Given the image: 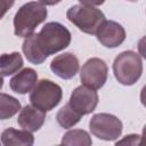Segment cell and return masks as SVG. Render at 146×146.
I'll use <instances>...</instances> for the list:
<instances>
[{
    "label": "cell",
    "instance_id": "6da1fadb",
    "mask_svg": "<svg viewBox=\"0 0 146 146\" xmlns=\"http://www.w3.org/2000/svg\"><path fill=\"white\" fill-rule=\"evenodd\" d=\"M71 32L58 22L47 23L39 33L27 35L23 42L22 49L29 62L39 65L46 58L60 50H64L71 43Z\"/></svg>",
    "mask_w": 146,
    "mask_h": 146
},
{
    "label": "cell",
    "instance_id": "7a4b0ae2",
    "mask_svg": "<svg viewBox=\"0 0 146 146\" xmlns=\"http://www.w3.org/2000/svg\"><path fill=\"white\" fill-rule=\"evenodd\" d=\"M48 15L43 3L31 1L23 5L14 17V33L17 36L26 38L32 34L38 25L46 21Z\"/></svg>",
    "mask_w": 146,
    "mask_h": 146
},
{
    "label": "cell",
    "instance_id": "3957f363",
    "mask_svg": "<svg viewBox=\"0 0 146 146\" xmlns=\"http://www.w3.org/2000/svg\"><path fill=\"white\" fill-rule=\"evenodd\" d=\"M113 73L115 79L121 84H135L140 79L143 73V62L140 56L131 50L121 52L114 59Z\"/></svg>",
    "mask_w": 146,
    "mask_h": 146
},
{
    "label": "cell",
    "instance_id": "277c9868",
    "mask_svg": "<svg viewBox=\"0 0 146 146\" xmlns=\"http://www.w3.org/2000/svg\"><path fill=\"white\" fill-rule=\"evenodd\" d=\"M66 18L80 31L87 34H96L98 27L105 21V15L97 8L83 5H74L67 10Z\"/></svg>",
    "mask_w": 146,
    "mask_h": 146
},
{
    "label": "cell",
    "instance_id": "5b68a950",
    "mask_svg": "<svg viewBox=\"0 0 146 146\" xmlns=\"http://www.w3.org/2000/svg\"><path fill=\"white\" fill-rule=\"evenodd\" d=\"M62 88L51 80L42 79L38 81L30 94V102L33 106L48 112L55 108L62 100Z\"/></svg>",
    "mask_w": 146,
    "mask_h": 146
},
{
    "label": "cell",
    "instance_id": "8992f818",
    "mask_svg": "<svg viewBox=\"0 0 146 146\" xmlns=\"http://www.w3.org/2000/svg\"><path fill=\"white\" fill-rule=\"evenodd\" d=\"M91 133L98 139L111 141L117 139L122 133V122L113 114H95L89 122Z\"/></svg>",
    "mask_w": 146,
    "mask_h": 146
},
{
    "label": "cell",
    "instance_id": "52a82bcc",
    "mask_svg": "<svg viewBox=\"0 0 146 146\" xmlns=\"http://www.w3.org/2000/svg\"><path fill=\"white\" fill-rule=\"evenodd\" d=\"M108 68L106 63L97 57L88 59L80 72V79L83 86L94 90L100 89L107 80Z\"/></svg>",
    "mask_w": 146,
    "mask_h": 146
},
{
    "label": "cell",
    "instance_id": "ba28073f",
    "mask_svg": "<svg viewBox=\"0 0 146 146\" xmlns=\"http://www.w3.org/2000/svg\"><path fill=\"white\" fill-rule=\"evenodd\" d=\"M98 104V94L86 86H80L71 94L68 105L81 116L95 111Z\"/></svg>",
    "mask_w": 146,
    "mask_h": 146
},
{
    "label": "cell",
    "instance_id": "9c48e42d",
    "mask_svg": "<svg viewBox=\"0 0 146 146\" xmlns=\"http://www.w3.org/2000/svg\"><path fill=\"white\" fill-rule=\"evenodd\" d=\"M97 40L106 48H116L125 40L123 26L114 21H104L98 27Z\"/></svg>",
    "mask_w": 146,
    "mask_h": 146
},
{
    "label": "cell",
    "instance_id": "30bf717a",
    "mask_svg": "<svg viewBox=\"0 0 146 146\" xmlns=\"http://www.w3.org/2000/svg\"><path fill=\"white\" fill-rule=\"evenodd\" d=\"M50 70L60 79H72L79 71V59L72 52H64L51 60Z\"/></svg>",
    "mask_w": 146,
    "mask_h": 146
},
{
    "label": "cell",
    "instance_id": "8fae6325",
    "mask_svg": "<svg viewBox=\"0 0 146 146\" xmlns=\"http://www.w3.org/2000/svg\"><path fill=\"white\" fill-rule=\"evenodd\" d=\"M46 120V112L33 106V105H26L24 106L17 117L18 125L27 130L30 132L38 131L44 123Z\"/></svg>",
    "mask_w": 146,
    "mask_h": 146
},
{
    "label": "cell",
    "instance_id": "7c38bea8",
    "mask_svg": "<svg viewBox=\"0 0 146 146\" xmlns=\"http://www.w3.org/2000/svg\"><path fill=\"white\" fill-rule=\"evenodd\" d=\"M38 82V74L33 68L26 67L24 70H22L21 72H18L17 74H15L10 81H9V86L10 89L16 92V94H27L30 92L35 83Z\"/></svg>",
    "mask_w": 146,
    "mask_h": 146
},
{
    "label": "cell",
    "instance_id": "4fadbf2b",
    "mask_svg": "<svg viewBox=\"0 0 146 146\" xmlns=\"http://www.w3.org/2000/svg\"><path fill=\"white\" fill-rule=\"evenodd\" d=\"M1 143L5 146H31L34 143V137L27 130L8 128L1 133Z\"/></svg>",
    "mask_w": 146,
    "mask_h": 146
},
{
    "label": "cell",
    "instance_id": "5bb4252c",
    "mask_svg": "<svg viewBox=\"0 0 146 146\" xmlns=\"http://www.w3.org/2000/svg\"><path fill=\"white\" fill-rule=\"evenodd\" d=\"M23 67L22 55L17 51L11 54H2L0 56V75L9 76L18 72Z\"/></svg>",
    "mask_w": 146,
    "mask_h": 146
},
{
    "label": "cell",
    "instance_id": "9a60e30c",
    "mask_svg": "<svg viewBox=\"0 0 146 146\" xmlns=\"http://www.w3.org/2000/svg\"><path fill=\"white\" fill-rule=\"evenodd\" d=\"M21 110V103L15 97L0 94V120H7L14 116Z\"/></svg>",
    "mask_w": 146,
    "mask_h": 146
},
{
    "label": "cell",
    "instance_id": "2e32d148",
    "mask_svg": "<svg viewBox=\"0 0 146 146\" xmlns=\"http://www.w3.org/2000/svg\"><path fill=\"white\" fill-rule=\"evenodd\" d=\"M63 145H78V146H90L92 144V140L89 136V133L81 129H73L67 131L60 141Z\"/></svg>",
    "mask_w": 146,
    "mask_h": 146
},
{
    "label": "cell",
    "instance_id": "e0dca14e",
    "mask_svg": "<svg viewBox=\"0 0 146 146\" xmlns=\"http://www.w3.org/2000/svg\"><path fill=\"white\" fill-rule=\"evenodd\" d=\"M81 115L78 114L70 105L68 103L66 105H64L57 113L56 115V119H57V122L60 127L65 128V129H70L72 127H74L80 120H81Z\"/></svg>",
    "mask_w": 146,
    "mask_h": 146
},
{
    "label": "cell",
    "instance_id": "ac0fdd59",
    "mask_svg": "<svg viewBox=\"0 0 146 146\" xmlns=\"http://www.w3.org/2000/svg\"><path fill=\"white\" fill-rule=\"evenodd\" d=\"M14 2H15V0H0V19L13 7Z\"/></svg>",
    "mask_w": 146,
    "mask_h": 146
},
{
    "label": "cell",
    "instance_id": "d6986e66",
    "mask_svg": "<svg viewBox=\"0 0 146 146\" xmlns=\"http://www.w3.org/2000/svg\"><path fill=\"white\" fill-rule=\"evenodd\" d=\"M140 139V136L139 135H129V136H125V138H123L122 140H119L115 143V145H119V144H127L128 145H135L139 141Z\"/></svg>",
    "mask_w": 146,
    "mask_h": 146
},
{
    "label": "cell",
    "instance_id": "ffe728a7",
    "mask_svg": "<svg viewBox=\"0 0 146 146\" xmlns=\"http://www.w3.org/2000/svg\"><path fill=\"white\" fill-rule=\"evenodd\" d=\"M81 5L83 6H89V7H94V6H100L105 2V0H79Z\"/></svg>",
    "mask_w": 146,
    "mask_h": 146
},
{
    "label": "cell",
    "instance_id": "44dd1931",
    "mask_svg": "<svg viewBox=\"0 0 146 146\" xmlns=\"http://www.w3.org/2000/svg\"><path fill=\"white\" fill-rule=\"evenodd\" d=\"M41 3H43L44 6H54V5H57L62 0H39Z\"/></svg>",
    "mask_w": 146,
    "mask_h": 146
},
{
    "label": "cell",
    "instance_id": "7402d4cb",
    "mask_svg": "<svg viewBox=\"0 0 146 146\" xmlns=\"http://www.w3.org/2000/svg\"><path fill=\"white\" fill-rule=\"evenodd\" d=\"M2 86H3V79H2V76L0 75V90H1V88H2Z\"/></svg>",
    "mask_w": 146,
    "mask_h": 146
},
{
    "label": "cell",
    "instance_id": "603a6c76",
    "mask_svg": "<svg viewBox=\"0 0 146 146\" xmlns=\"http://www.w3.org/2000/svg\"><path fill=\"white\" fill-rule=\"evenodd\" d=\"M128 1H131V2H136V1H138V0H128Z\"/></svg>",
    "mask_w": 146,
    "mask_h": 146
}]
</instances>
